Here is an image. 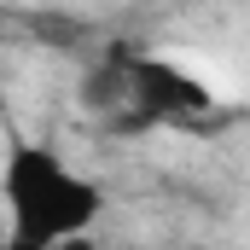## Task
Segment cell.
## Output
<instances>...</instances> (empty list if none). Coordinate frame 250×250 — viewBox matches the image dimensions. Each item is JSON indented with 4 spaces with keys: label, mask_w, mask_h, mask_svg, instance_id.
I'll return each mask as SVG.
<instances>
[{
    "label": "cell",
    "mask_w": 250,
    "mask_h": 250,
    "mask_svg": "<svg viewBox=\"0 0 250 250\" xmlns=\"http://www.w3.org/2000/svg\"><path fill=\"white\" fill-rule=\"evenodd\" d=\"M123 111H134L140 123H198L204 111H215L209 87L187 76L181 64L169 59H128V93H123Z\"/></svg>",
    "instance_id": "cell-2"
},
{
    "label": "cell",
    "mask_w": 250,
    "mask_h": 250,
    "mask_svg": "<svg viewBox=\"0 0 250 250\" xmlns=\"http://www.w3.org/2000/svg\"><path fill=\"white\" fill-rule=\"evenodd\" d=\"M6 215H12V245L18 250H47V245H70L93 227V215L105 209L99 181L76 175L64 157L41 151V146H12L6 157Z\"/></svg>",
    "instance_id": "cell-1"
}]
</instances>
